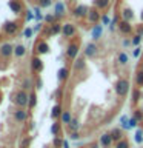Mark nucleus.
Listing matches in <instances>:
<instances>
[{"label":"nucleus","instance_id":"nucleus-20","mask_svg":"<svg viewBox=\"0 0 143 148\" xmlns=\"http://www.w3.org/2000/svg\"><path fill=\"white\" fill-rule=\"evenodd\" d=\"M129 119H131V117H129L128 114H122V116H120V119H118L120 127H122L123 130H126V131H128V130H131V128H129Z\"/></svg>","mask_w":143,"mask_h":148},{"label":"nucleus","instance_id":"nucleus-55","mask_svg":"<svg viewBox=\"0 0 143 148\" xmlns=\"http://www.w3.org/2000/svg\"><path fill=\"white\" fill-rule=\"evenodd\" d=\"M8 148H11V147H8Z\"/></svg>","mask_w":143,"mask_h":148},{"label":"nucleus","instance_id":"nucleus-4","mask_svg":"<svg viewBox=\"0 0 143 148\" xmlns=\"http://www.w3.org/2000/svg\"><path fill=\"white\" fill-rule=\"evenodd\" d=\"M97 54H99V46H97L94 42H91V43H88L85 46V56L88 59H94Z\"/></svg>","mask_w":143,"mask_h":148},{"label":"nucleus","instance_id":"nucleus-5","mask_svg":"<svg viewBox=\"0 0 143 148\" xmlns=\"http://www.w3.org/2000/svg\"><path fill=\"white\" fill-rule=\"evenodd\" d=\"M88 12H89V8L86 6V5H78L72 9V14L74 17L77 18H83V17H88Z\"/></svg>","mask_w":143,"mask_h":148},{"label":"nucleus","instance_id":"nucleus-12","mask_svg":"<svg viewBox=\"0 0 143 148\" xmlns=\"http://www.w3.org/2000/svg\"><path fill=\"white\" fill-rule=\"evenodd\" d=\"M78 56V43H69L66 48V57L71 60H76Z\"/></svg>","mask_w":143,"mask_h":148},{"label":"nucleus","instance_id":"nucleus-10","mask_svg":"<svg viewBox=\"0 0 143 148\" xmlns=\"http://www.w3.org/2000/svg\"><path fill=\"white\" fill-rule=\"evenodd\" d=\"M109 134H111V137H112V140H114L115 143L125 139V134H123V128H122V127H115V128H112V130L109 131Z\"/></svg>","mask_w":143,"mask_h":148},{"label":"nucleus","instance_id":"nucleus-36","mask_svg":"<svg viewBox=\"0 0 143 148\" xmlns=\"http://www.w3.org/2000/svg\"><path fill=\"white\" fill-rule=\"evenodd\" d=\"M136 85L137 88H143V71H138L136 74Z\"/></svg>","mask_w":143,"mask_h":148},{"label":"nucleus","instance_id":"nucleus-13","mask_svg":"<svg viewBox=\"0 0 143 148\" xmlns=\"http://www.w3.org/2000/svg\"><path fill=\"white\" fill-rule=\"evenodd\" d=\"M14 54V46L11 43H3L2 46H0V56L5 59L11 57V56Z\"/></svg>","mask_w":143,"mask_h":148},{"label":"nucleus","instance_id":"nucleus-14","mask_svg":"<svg viewBox=\"0 0 143 148\" xmlns=\"http://www.w3.org/2000/svg\"><path fill=\"white\" fill-rule=\"evenodd\" d=\"M63 106L62 103H55L52 106V110H51V119H54V120H59L60 117H62V114H63Z\"/></svg>","mask_w":143,"mask_h":148},{"label":"nucleus","instance_id":"nucleus-2","mask_svg":"<svg viewBox=\"0 0 143 148\" xmlns=\"http://www.w3.org/2000/svg\"><path fill=\"white\" fill-rule=\"evenodd\" d=\"M12 102L17 105V108H26L28 102H29V94L23 90H18L16 94L12 96Z\"/></svg>","mask_w":143,"mask_h":148},{"label":"nucleus","instance_id":"nucleus-17","mask_svg":"<svg viewBox=\"0 0 143 148\" xmlns=\"http://www.w3.org/2000/svg\"><path fill=\"white\" fill-rule=\"evenodd\" d=\"M101 34H103V25H94V28H92L91 31V37L92 40H99Z\"/></svg>","mask_w":143,"mask_h":148},{"label":"nucleus","instance_id":"nucleus-11","mask_svg":"<svg viewBox=\"0 0 143 148\" xmlns=\"http://www.w3.org/2000/svg\"><path fill=\"white\" fill-rule=\"evenodd\" d=\"M88 20H89V23H99L100 20H101V16H100V11L97 8H91L89 9V12H88Z\"/></svg>","mask_w":143,"mask_h":148},{"label":"nucleus","instance_id":"nucleus-53","mask_svg":"<svg viewBox=\"0 0 143 148\" xmlns=\"http://www.w3.org/2000/svg\"><path fill=\"white\" fill-rule=\"evenodd\" d=\"M91 148H100V145H99V143H92Z\"/></svg>","mask_w":143,"mask_h":148},{"label":"nucleus","instance_id":"nucleus-34","mask_svg":"<svg viewBox=\"0 0 143 148\" xmlns=\"http://www.w3.org/2000/svg\"><path fill=\"white\" fill-rule=\"evenodd\" d=\"M140 99H142V91H140V88H136V90L132 91V99L131 100L134 102V103H137Z\"/></svg>","mask_w":143,"mask_h":148},{"label":"nucleus","instance_id":"nucleus-50","mask_svg":"<svg viewBox=\"0 0 143 148\" xmlns=\"http://www.w3.org/2000/svg\"><path fill=\"white\" fill-rule=\"evenodd\" d=\"M32 17H34V14L31 11H26V20H32Z\"/></svg>","mask_w":143,"mask_h":148},{"label":"nucleus","instance_id":"nucleus-1","mask_svg":"<svg viewBox=\"0 0 143 148\" xmlns=\"http://www.w3.org/2000/svg\"><path fill=\"white\" fill-rule=\"evenodd\" d=\"M129 88H131V83H129L128 79H118L114 85V91L118 97H126V94L129 92Z\"/></svg>","mask_w":143,"mask_h":148},{"label":"nucleus","instance_id":"nucleus-6","mask_svg":"<svg viewBox=\"0 0 143 148\" xmlns=\"http://www.w3.org/2000/svg\"><path fill=\"white\" fill-rule=\"evenodd\" d=\"M112 137H111L109 133H103L101 136L99 137V145L100 148H111V145H112Z\"/></svg>","mask_w":143,"mask_h":148},{"label":"nucleus","instance_id":"nucleus-29","mask_svg":"<svg viewBox=\"0 0 143 148\" xmlns=\"http://www.w3.org/2000/svg\"><path fill=\"white\" fill-rule=\"evenodd\" d=\"M68 130H69V133H72V131H78V130H80V122H78L77 119H74V117H72L71 123L68 125Z\"/></svg>","mask_w":143,"mask_h":148},{"label":"nucleus","instance_id":"nucleus-23","mask_svg":"<svg viewBox=\"0 0 143 148\" xmlns=\"http://www.w3.org/2000/svg\"><path fill=\"white\" fill-rule=\"evenodd\" d=\"M9 8H11V11H12V12L18 14V12L22 11V3H20V2H17V0H9Z\"/></svg>","mask_w":143,"mask_h":148},{"label":"nucleus","instance_id":"nucleus-35","mask_svg":"<svg viewBox=\"0 0 143 148\" xmlns=\"http://www.w3.org/2000/svg\"><path fill=\"white\" fill-rule=\"evenodd\" d=\"M31 142H32V137H31V136H26V137H23L22 140H20V148H29Z\"/></svg>","mask_w":143,"mask_h":148},{"label":"nucleus","instance_id":"nucleus-45","mask_svg":"<svg viewBox=\"0 0 143 148\" xmlns=\"http://www.w3.org/2000/svg\"><path fill=\"white\" fill-rule=\"evenodd\" d=\"M140 54H142V48H140V46H136V48H134V51H132V56H134L136 59H138V57H140Z\"/></svg>","mask_w":143,"mask_h":148},{"label":"nucleus","instance_id":"nucleus-32","mask_svg":"<svg viewBox=\"0 0 143 148\" xmlns=\"http://www.w3.org/2000/svg\"><path fill=\"white\" fill-rule=\"evenodd\" d=\"M108 5H109V0H94V6L99 9V11L100 9H105Z\"/></svg>","mask_w":143,"mask_h":148},{"label":"nucleus","instance_id":"nucleus-38","mask_svg":"<svg viewBox=\"0 0 143 148\" xmlns=\"http://www.w3.org/2000/svg\"><path fill=\"white\" fill-rule=\"evenodd\" d=\"M114 148H131V145H129V142H128V139H123V140H120L115 143V147Z\"/></svg>","mask_w":143,"mask_h":148},{"label":"nucleus","instance_id":"nucleus-51","mask_svg":"<svg viewBox=\"0 0 143 148\" xmlns=\"http://www.w3.org/2000/svg\"><path fill=\"white\" fill-rule=\"evenodd\" d=\"M62 148H71V147H69V142L66 140V139H63V145H62Z\"/></svg>","mask_w":143,"mask_h":148},{"label":"nucleus","instance_id":"nucleus-3","mask_svg":"<svg viewBox=\"0 0 143 148\" xmlns=\"http://www.w3.org/2000/svg\"><path fill=\"white\" fill-rule=\"evenodd\" d=\"M29 119V111L25 110V108H17L14 111V120L17 123H25L26 120Z\"/></svg>","mask_w":143,"mask_h":148},{"label":"nucleus","instance_id":"nucleus-22","mask_svg":"<svg viewBox=\"0 0 143 148\" xmlns=\"http://www.w3.org/2000/svg\"><path fill=\"white\" fill-rule=\"evenodd\" d=\"M85 66H86L85 59L77 57L76 60H74V69H76V71H82V69H85Z\"/></svg>","mask_w":143,"mask_h":148},{"label":"nucleus","instance_id":"nucleus-52","mask_svg":"<svg viewBox=\"0 0 143 148\" xmlns=\"http://www.w3.org/2000/svg\"><path fill=\"white\" fill-rule=\"evenodd\" d=\"M129 43H132V42H129V40H123V46H128Z\"/></svg>","mask_w":143,"mask_h":148},{"label":"nucleus","instance_id":"nucleus-24","mask_svg":"<svg viewBox=\"0 0 143 148\" xmlns=\"http://www.w3.org/2000/svg\"><path fill=\"white\" fill-rule=\"evenodd\" d=\"M134 140H136V143H138V145L143 143V128L138 127L136 130V133H134Z\"/></svg>","mask_w":143,"mask_h":148},{"label":"nucleus","instance_id":"nucleus-28","mask_svg":"<svg viewBox=\"0 0 143 148\" xmlns=\"http://www.w3.org/2000/svg\"><path fill=\"white\" fill-rule=\"evenodd\" d=\"M62 26L63 25H60V23H52L51 28H49V34H52V36L60 34V32H62Z\"/></svg>","mask_w":143,"mask_h":148},{"label":"nucleus","instance_id":"nucleus-46","mask_svg":"<svg viewBox=\"0 0 143 148\" xmlns=\"http://www.w3.org/2000/svg\"><path fill=\"white\" fill-rule=\"evenodd\" d=\"M32 32H34V29H32V28H25V31H23V36H25L26 39H29V37L32 36Z\"/></svg>","mask_w":143,"mask_h":148},{"label":"nucleus","instance_id":"nucleus-44","mask_svg":"<svg viewBox=\"0 0 143 148\" xmlns=\"http://www.w3.org/2000/svg\"><path fill=\"white\" fill-rule=\"evenodd\" d=\"M51 3H52V0H39V5L42 8H48L51 6Z\"/></svg>","mask_w":143,"mask_h":148},{"label":"nucleus","instance_id":"nucleus-26","mask_svg":"<svg viewBox=\"0 0 143 148\" xmlns=\"http://www.w3.org/2000/svg\"><path fill=\"white\" fill-rule=\"evenodd\" d=\"M25 54H26V48L23 45L14 46V56H16V57H23Z\"/></svg>","mask_w":143,"mask_h":148},{"label":"nucleus","instance_id":"nucleus-15","mask_svg":"<svg viewBox=\"0 0 143 148\" xmlns=\"http://www.w3.org/2000/svg\"><path fill=\"white\" fill-rule=\"evenodd\" d=\"M35 53L42 56V54H48L49 53V45L46 43L45 40H40V42H37V45H35Z\"/></svg>","mask_w":143,"mask_h":148},{"label":"nucleus","instance_id":"nucleus-39","mask_svg":"<svg viewBox=\"0 0 143 148\" xmlns=\"http://www.w3.org/2000/svg\"><path fill=\"white\" fill-rule=\"evenodd\" d=\"M29 88H32V82L29 79H23L22 80V90L26 91V90H29Z\"/></svg>","mask_w":143,"mask_h":148},{"label":"nucleus","instance_id":"nucleus-21","mask_svg":"<svg viewBox=\"0 0 143 148\" xmlns=\"http://www.w3.org/2000/svg\"><path fill=\"white\" fill-rule=\"evenodd\" d=\"M71 120H72V116H71V111L69 110H65L63 111V114H62V117H60V122L65 123L68 127L69 123H71Z\"/></svg>","mask_w":143,"mask_h":148},{"label":"nucleus","instance_id":"nucleus-18","mask_svg":"<svg viewBox=\"0 0 143 148\" xmlns=\"http://www.w3.org/2000/svg\"><path fill=\"white\" fill-rule=\"evenodd\" d=\"M68 77H69V68L66 66H62L57 71V79H59V82H65V80H68Z\"/></svg>","mask_w":143,"mask_h":148},{"label":"nucleus","instance_id":"nucleus-16","mask_svg":"<svg viewBox=\"0 0 143 148\" xmlns=\"http://www.w3.org/2000/svg\"><path fill=\"white\" fill-rule=\"evenodd\" d=\"M118 29H120V32H123V34H131L132 32L131 22H126V20L118 22Z\"/></svg>","mask_w":143,"mask_h":148},{"label":"nucleus","instance_id":"nucleus-8","mask_svg":"<svg viewBox=\"0 0 143 148\" xmlns=\"http://www.w3.org/2000/svg\"><path fill=\"white\" fill-rule=\"evenodd\" d=\"M18 29V25H17V22H6L3 25V32L6 36H14L17 32Z\"/></svg>","mask_w":143,"mask_h":148},{"label":"nucleus","instance_id":"nucleus-9","mask_svg":"<svg viewBox=\"0 0 143 148\" xmlns=\"http://www.w3.org/2000/svg\"><path fill=\"white\" fill-rule=\"evenodd\" d=\"M76 32H77V29H76V26L72 25V23H63V26H62V34L65 36V37H74L76 36Z\"/></svg>","mask_w":143,"mask_h":148},{"label":"nucleus","instance_id":"nucleus-31","mask_svg":"<svg viewBox=\"0 0 143 148\" xmlns=\"http://www.w3.org/2000/svg\"><path fill=\"white\" fill-rule=\"evenodd\" d=\"M117 62L125 66V65H128V62H129V56H128L126 53H120L118 57H117Z\"/></svg>","mask_w":143,"mask_h":148},{"label":"nucleus","instance_id":"nucleus-37","mask_svg":"<svg viewBox=\"0 0 143 148\" xmlns=\"http://www.w3.org/2000/svg\"><path fill=\"white\" fill-rule=\"evenodd\" d=\"M62 145H63V139L60 137V136H57V137L52 139V147H54V148H62Z\"/></svg>","mask_w":143,"mask_h":148},{"label":"nucleus","instance_id":"nucleus-30","mask_svg":"<svg viewBox=\"0 0 143 148\" xmlns=\"http://www.w3.org/2000/svg\"><path fill=\"white\" fill-rule=\"evenodd\" d=\"M122 17H123V20L131 22L132 18H134V14H132V11H131L129 8H125L123 11H122Z\"/></svg>","mask_w":143,"mask_h":148},{"label":"nucleus","instance_id":"nucleus-48","mask_svg":"<svg viewBox=\"0 0 143 148\" xmlns=\"http://www.w3.org/2000/svg\"><path fill=\"white\" fill-rule=\"evenodd\" d=\"M101 23H103V25H111L109 17H108V16H103V17H101Z\"/></svg>","mask_w":143,"mask_h":148},{"label":"nucleus","instance_id":"nucleus-27","mask_svg":"<svg viewBox=\"0 0 143 148\" xmlns=\"http://www.w3.org/2000/svg\"><path fill=\"white\" fill-rule=\"evenodd\" d=\"M55 17H62V16H65V5L62 3V2H59V3H55V14H54Z\"/></svg>","mask_w":143,"mask_h":148},{"label":"nucleus","instance_id":"nucleus-19","mask_svg":"<svg viewBox=\"0 0 143 148\" xmlns=\"http://www.w3.org/2000/svg\"><path fill=\"white\" fill-rule=\"evenodd\" d=\"M60 133H62V122H55L51 125V134H52L54 137H57V136H60Z\"/></svg>","mask_w":143,"mask_h":148},{"label":"nucleus","instance_id":"nucleus-42","mask_svg":"<svg viewBox=\"0 0 143 148\" xmlns=\"http://www.w3.org/2000/svg\"><path fill=\"white\" fill-rule=\"evenodd\" d=\"M131 42H132V45H134V46H140V42H142V37H140V36H138V34H136V36H134V37H132V40H131Z\"/></svg>","mask_w":143,"mask_h":148},{"label":"nucleus","instance_id":"nucleus-47","mask_svg":"<svg viewBox=\"0 0 143 148\" xmlns=\"http://www.w3.org/2000/svg\"><path fill=\"white\" fill-rule=\"evenodd\" d=\"M35 88H37V90H42V88H43V82H42L40 77L35 79Z\"/></svg>","mask_w":143,"mask_h":148},{"label":"nucleus","instance_id":"nucleus-40","mask_svg":"<svg viewBox=\"0 0 143 148\" xmlns=\"http://www.w3.org/2000/svg\"><path fill=\"white\" fill-rule=\"evenodd\" d=\"M129 128H131V130H137V128H138L137 119H134L132 116H131V119H129Z\"/></svg>","mask_w":143,"mask_h":148},{"label":"nucleus","instance_id":"nucleus-54","mask_svg":"<svg viewBox=\"0 0 143 148\" xmlns=\"http://www.w3.org/2000/svg\"><path fill=\"white\" fill-rule=\"evenodd\" d=\"M140 20L143 22V11H142V14H140Z\"/></svg>","mask_w":143,"mask_h":148},{"label":"nucleus","instance_id":"nucleus-41","mask_svg":"<svg viewBox=\"0 0 143 148\" xmlns=\"http://www.w3.org/2000/svg\"><path fill=\"white\" fill-rule=\"evenodd\" d=\"M55 18H57L55 16H52V14H48V16L45 17V22L49 23V25H52V23H55Z\"/></svg>","mask_w":143,"mask_h":148},{"label":"nucleus","instance_id":"nucleus-49","mask_svg":"<svg viewBox=\"0 0 143 148\" xmlns=\"http://www.w3.org/2000/svg\"><path fill=\"white\" fill-rule=\"evenodd\" d=\"M34 12H35V18H37V20H42V14H40V8H35V9H34Z\"/></svg>","mask_w":143,"mask_h":148},{"label":"nucleus","instance_id":"nucleus-43","mask_svg":"<svg viewBox=\"0 0 143 148\" xmlns=\"http://www.w3.org/2000/svg\"><path fill=\"white\" fill-rule=\"evenodd\" d=\"M80 137H82V136H80V133H78V131H72V133H69V139H71V140H78Z\"/></svg>","mask_w":143,"mask_h":148},{"label":"nucleus","instance_id":"nucleus-33","mask_svg":"<svg viewBox=\"0 0 143 148\" xmlns=\"http://www.w3.org/2000/svg\"><path fill=\"white\" fill-rule=\"evenodd\" d=\"M132 117H134V119H137V122H138V123H142V122H143V110H142V108L134 110Z\"/></svg>","mask_w":143,"mask_h":148},{"label":"nucleus","instance_id":"nucleus-25","mask_svg":"<svg viewBox=\"0 0 143 148\" xmlns=\"http://www.w3.org/2000/svg\"><path fill=\"white\" fill-rule=\"evenodd\" d=\"M35 105H37V94L34 91H31L29 92V102H28V110L35 108Z\"/></svg>","mask_w":143,"mask_h":148},{"label":"nucleus","instance_id":"nucleus-7","mask_svg":"<svg viewBox=\"0 0 143 148\" xmlns=\"http://www.w3.org/2000/svg\"><path fill=\"white\" fill-rule=\"evenodd\" d=\"M31 69L37 74L43 71V62H42V59L39 56H34V57L31 59Z\"/></svg>","mask_w":143,"mask_h":148}]
</instances>
